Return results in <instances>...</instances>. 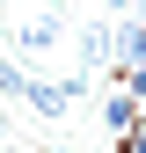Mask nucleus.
Wrapping results in <instances>:
<instances>
[{
    "instance_id": "f257e3e1",
    "label": "nucleus",
    "mask_w": 146,
    "mask_h": 153,
    "mask_svg": "<svg viewBox=\"0 0 146 153\" xmlns=\"http://www.w3.org/2000/svg\"><path fill=\"white\" fill-rule=\"evenodd\" d=\"M59 44H66V29H59V15H51V7H36L29 22L15 29V51H29V59H44V51H59Z\"/></svg>"
},
{
    "instance_id": "f03ea898",
    "label": "nucleus",
    "mask_w": 146,
    "mask_h": 153,
    "mask_svg": "<svg viewBox=\"0 0 146 153\" xmlns=\"http://www.w3.org/2000/svg\"><path fill=\"white\" fill-rule=\"evenodd\" d=\"M102 124H110V131H139V124H146V102H139L132 88H110V95H102Z\"/></svg>"
},
{
    "instance_id": "7ed1b4c3",
    "label": "nucleus",
    "mask_w": 146,
    "mask_h": 153,
    "mask_svg": "<svg viewBox=\"0 0 146 153\" xmlns=\"http://www.w3.org/2000/svg\"><path fill=\"white\" fill-rule=\"evenodd\" d=\"M0 95H7V102L29 95V66H22V59H0Z\"/></svg>"
},
{
    "instance_id": "20e7f679",
    "label": "nucleus",
    "mask_w": 146,
    "mask_h": 153,
    "mask_svg": "<svg viewBox=\"0 0 146 153\" xmlns=\"http://www.w3.org/2000/svg\"><path fill=\"white\" fill-rule=\"evenodd\" d=\"M110 153H146V124H139V131H117V139H110Z\"/></svg>"
}]
</instances>
